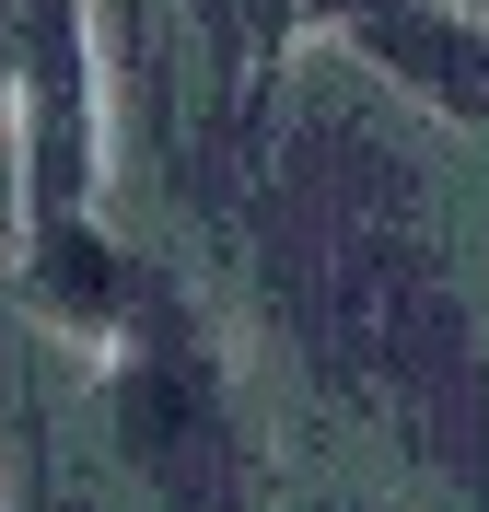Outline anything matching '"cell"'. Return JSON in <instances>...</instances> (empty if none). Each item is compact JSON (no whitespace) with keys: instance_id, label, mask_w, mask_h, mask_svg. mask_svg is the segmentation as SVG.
<instances>
[{"instance_id":"1","label":"cell","mask_w":489,"mask_h":512,"mask_svg":"<svg viewBox=\"0 0 489 512\" xmlns=\"http://www.w3.org/2000/svg\"><path fill=\"white\" fill-rule=\"evenodd\" d=\"M0 47H12V175H24V233H59V222H94V187H105V35H94V0H12L0 12Z\"/></svg>"},{"instance_id":"2","label":"cell","mask_w":489,"mask_h":512,"mask_svg":"<svg viewBox=\"0 0 489 512\" xmlns=\"http://www.w3.org/2000/svg\"><path fill=\"white\" fill-rule=\"evenodd\" d=\"M303 24L361 47L373 70H396L408 94H431L455 128L489 140V12H466V0H303Z\"/></svg>"},{"instance_id":"3","label":"cell","mask_w":489,"mask_h":512,"mask_svg":"<svg viewBox=\"0 0 489 512\" xmlns=\"http://www.w3.org/2000/svg\"><path fill=\"white\" fill-rule=\"evenodd\" d=\"M0 512H12V478H0Z\"/></svg>"},{"instance_id":"4","label":"cell","mask_w":489,"mask_h":512,"mask_svg":"<svg viewBox=\"0 0 489 512\" xmlns=\"http://www.w3.org/2000/svg\"><path fill=\"white\" fill-rule=\"evenodd\" d=\"M466 12H489V0H466Z\"/></svg>"}]
</instances>
